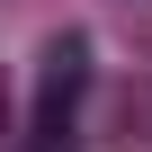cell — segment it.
<instances>
[{"instance_id":"1","label":"cell","mask_w":152,"mask_h":152,"mask_svg":"<svg viewBox=\"0 0 152 152\" xmlns=\"http://www.w3.org/2000/svg\"><path fill=\"white\" fill-rule=\"evenodd\" d=\"M81 63H90V54H81V36H63V45L45 54V81H36V116H63V125H72V90H81Z\"/></svg>"},{"instance_id":"2","label":"cell","mask_w":152,"mask_h":152,"mask_svg":"<svg viewBox=\"0 0 152 152\" xmlns=\"http://www.w3.org/2000/svg\"><path fill=\"white\" fill-rule=\"evenodd\" d=\"M0 116H9V107H0Z\"/></svg>"}]
</instances>
